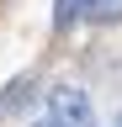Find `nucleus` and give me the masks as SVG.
Returning <instances> with one entry per match:
<instances>
[{"instance_id": "f257e3e1", "label": "nucleus", "mask_w": 122, "mask_h": 127, "mask_svg": "<svg viewBox=\"0 0 122 127\" xmlns=\"http://www.w3.org/2000/svg\"><path fill=\"white\" fill-rule=\"evenodd\" d=\"M48 117L58 127H96V106L80 85H53L48 90Z\"/></svg>"}, {"instance_id": "f03ea898", "label": "nucleus", "mask_w": 122, "mask_h": 127, "mask_svg": "<svg viewBox=\"0 0 122 127\" xmlns=\"http://www.w3.org/2000/svg\"><path fill=\"white\" fill-rule=\"evenodd\" d=\"M85 21H96V27H117V21H122V0H85Z\"/></svg>"}, {"instance_id": "7ed1b4c3", "label": "nucleus", "mask_w": 122, "mask_h": 127, "mask_svg": "<svg viewBox=\"0 0 122 127\" xmlns=\"http://www.w3.org/2000/svg\"><path fill=\"white\" fill-rule=\"evenodd\" d=\"M27 90H32V79H11L5 95H0V111H21L27 106Z\"/></svg>"}, {"instance_id": "20e7f679", "label": "nucleus", "mask_w": 122, "mask_h": 127, "mask_svg": "<svg viewBox=\"0 0 122 127\" xmlns=\"http://www.w3.org/2000/svg\"><path fill=\"white\" fill-rule=\"evenodd\" d=\"M80 16H85V0H58V5H53V27L64 32V27L80 21Z\"/></svg>"}, {"instance_id": "39448f33", "label": "nucleus", "mask_w": 122, "mask_h": 127, "mask_svg": "<svg viewBox=\"0 0 122 127\" xmlns=\"http://www.w3.org/2000/svg\"><path fill=\"white\" fill-rule=\"evenodd\" d=\"M32 127H58V122H53V117H42V122H32Z\"/></svg>"}]
</instances>
